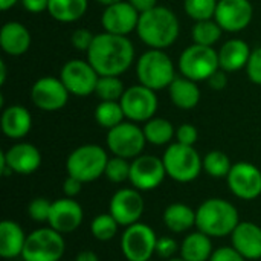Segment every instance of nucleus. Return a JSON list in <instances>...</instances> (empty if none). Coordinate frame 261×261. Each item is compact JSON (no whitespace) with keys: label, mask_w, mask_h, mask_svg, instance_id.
Masks as SVG:
<instances>
[{"label":"nucleus","mask_w":261,"mask_h":261,"mask_svg":"<svg viewBox=\"0 0 261 261\" xmlns=\"http://www.w3.org/2000/svg\"><path fill=\"white\" fill-rule=\"evenodd\" d=\"M119 102L125 118L132 122H147L158 110V98L154 90L142 84L125 89Z\"/></svg>","instance_id":"13"},{"label":"nucleus","mask_w":261,"mask_h":261,"mask_svg":"<svg viewBox=\"0 0 261 261\" xmlns=\"http://www.w3.org/2000/svg\"><path fill=\"white\" fill-rule=\"evenodd\" d=\"M84 220V211L81 205L72 197H61L52 202L49 216V226L60 234H70L76 231Z\"/></svg>","instance_id":"20"},{"label":"nucleus","mask_w":261,"mask_h":261,"mask_svg":"<svg viewBox=\"0 0 261 261\" xmlns=\"http://www.w3.org/2000/svg\"><path fill=\"white\" fill-rule=\"evenodd\" d=\"M17 2H18V0H0V8H2L3 11H8V9L12 8Z\"/></svg>","instance_id":"49"},{"label":"nucleus","mask_w":261,"mask_h":261,"mask_svg":"<svg viewBox=\"0 0 261 261\" xmlns=\"http://www.w3.org/2000/svg\"><path fill=\"white\" fill-rule=\"evenodd\" d=\"M50 210H52V200H49L46 197H35L31 200V203L28 206V214H29L31 220H34L37 223H47Z\"/></svg>","instance_id":"38"},{"label":"nucleus","mask_w":261,"mask_h":261,"mask_svg":"<svg viewBox=\"0 0 261 261\" xmlns=\"http://www.w3.org/2000/svg\"><path fill=\"white\" fill-rule=\"evenodd\" d=\"M231 246L246 260L261 258V226L254 222H240L231 234Z\"/></svg>","instance_id":"21"},{"label":"nucleus","mask_w":261,"mask_h":261,"mask_svg":"<svg viewBox=\"0 0 261 261\" xmlns=\"http://www.w3.org/2000/svg\"><path fill=\"white\" fill-rule=\"evenodd\" d=\"M60 80L75 96H89L95 93L99 75L89 61L69 60L60 72Z\"/></svg>","instance_id":"12"},{"label":"nucleus","mask_w":261,"mask_h":261,"mask_svg":"<svg viewBox=\"0 0 261 261\" xmlns=\"http://www.w3.org/2000/svg\"><path fill=\"white\" fill-rule=\"evenodd\" d=\"M246 73L254 84L261 86V46L251 52L249 61L246 64Z\"/></svg>","instance_id":"40"},{"label":"nucleus","mask_w":261,"mask_h":261,"mask_svg":"<svg viewBox=\"0 0 261 261\" xmlns=\"http://www.w3.org/2000/svg\"><path fill=\"white\" fill-rule=\"evenodd\" d=\"M167 176L179 184L196 180L203 170V159L194 147L179 142L170 144L162 156Z\"/></svg>","instance_id":"5"},{"label":"nucleus","mask_w":261,"mask_h":261,"mask_svg":"<svg viewBox=\"0 0 261 261\" xmlns=\"http://www.w3.org/2000/svg\"><path fill=\"white\" fill-rule=\"evenodd\" d=\"M217 3L219 0H184V8L194 21H203L214 18Z\"/></svg>","instance_id":"36"},{"label":"nucleus","mask_w":261,"mask_h":261,"mask_svg":"<svg viewBox=\"0 0 261 261\" xmlns=\"http://www.w3.org/2000/svg\"><path fill=\"white\" fill-rule=\"evenodd\" d=\"M214 252L211 237L202 231L190 232L180 243V257L187 261H210Z\"/></svg>","instance_id":"27"},{"label":"nucleus","mask_w":261,"mask_h":261,"mask_svg":"<svg viewBox=\"0 0 261 261\" xmlns=\"http://www.w3.org/2000/svg\"><path fill=\"white\" fill-rule=\"evenodd\" d=\"M5 80H6V66H5V63L2 61V76H0V83L5 84Z\"/></svg>","instance_id":"50"},{"label":"nucleus","mask_w":261,"mask_h":261,"mask_svg":"<svg viewBox=\"0 0 261 261\" xmlns=\"http://www.w3.org/2000/svg\"><path fill=\"white\" fill-rule=\"evenodd\" d=\"M226 73H228V72H225V70H222V69H219L217 72H214V73L210 76V80H208L210 87L214 89V90H223V89L228 86V75H226Z\"/></svg>","instance_id":"45"},{"label":"nucleus","mask_w":261,"mask_h":261,"mask_svg":"<svg viewBox=\"0 0 261 261\" xmlns=\"http://www.w3.org/2000/svg\"><path fill=\"white\" fill-rule=\"evenodd\" d=\"M158 236L147 223H135L124 228L121 236V251L127 261H148L156 254Z\"/></svg>","instance_id":"9"},{"label":"nucleus","mask_w":261,"mask_h":261,"mask_svg":"<svg viewBox=\"0 0 261 261\" xmlns=\"http://www.w3.org/2000/svg\"><path fill=\"white\" fill-rule=\"evenodd\" d=\"M0 46L5 54L20 57L31 46V34L20 21H8L0 29Z\"/></svg>","instance_id":"23"},{"label":"nucleus","mask_w":261,"mask_h":261,"mask_svg":"<svg viewBox=\"0 0 261 261\" xmlns=\"http://www.w3.org/2000/svg\"><path fill=\"white\" fill-rule=\"evenodd\" d=\"M139 15L141 14L135 9V6L130 2L122 0L110 6H106L101 17V24L106 32L127 37L130 32L136 31Z\"/></svg>","instance_id":"19"},{"label":"nucleus","mask_w":261,"mask_h":261,"mask_svg":"<svg viewBox=\"0 0 261 261\" xmlns=\"http://www.w3.org/2000/svg\"><path fill=\"white\" fill-rule=\"evenodd\" d=\"M170 98L173 104L180 110H191L194 109L200 101V89L196 84V81L190 78H176L170 87Z\"/></svg>","instance_id":"28"},{"label":"nucleus","mask_w":261,"mask_h":261,"mask_svg":"<svg viewBox=\"0 0 261 261\" xmlns=\"http://www.w3.org/2000/svg\"><path fill=\"white\" fill-rule=\"evenodd\" d=\"M119 223L110 213H104L96 216L90 223V232L98 242H110L116 237L119 231Z\"/></svg>","instance_id":"33"},{"label":"nucleus","mask_w":261,"mask_h":261,"mask_svg":"<svg viewBox=\"0 0 261 261\" xmlns=\"http://www.w3.org/2000/svg\"><path fill=\"white\" fill-rule=\"evenodd\" d=\"M107 151L96 144H86L75 148L66 161L67 176L80 179L83 184H90L104 176L107 162Z\"/></svg>","instance_id":"4"},{"label":"nucleus","mask_w":261,"mask_h":261,"mask_svg":"<svg viewBox=\"0 0 261 261\" xmlns=\"http://www.w3.org/2000/svg\"><path fill=\"white\" fill-rule=\"evenodd\" d=\"M89 8V0H49L47 12L61 23L80 20Z\"/></svg>","instance_id":"29"},{"label":"nucleus","mask_w":261,"mask_h":261,"mask_svg":"<svg viewBox=\"0 0 261 261\" xmlns=\"http://www.w3.org/2000/svg\"><path fill=\"white\" fill-rule=\"evenodd\" d=\"M66 251L63 234L47 228H38L28 234L24 249L21 252L23 261H61Z\"/></svg>","instance_id":"7"},{"label":"nucleus","mask_w":261,"mask_h":261,"mask_svg":"<svg viewBox=\"0 0 261 261\" xmlns=\"http://www.w3.org/2000/svg\"><path fill=\"white\" fill-rule=\"evenodd\" d=\"M145 139L151 145H167L176 136V130L173 124L165 118H151L142 127Z\"/></svg>","instance_id":"30"},{"label":"nucleus","mask_w":261,"mask_h":261,"mask_svg":"<svg viewBox=\"0 0 261 261\" xmlns=\"http://www.w3.org/2000/svg\"><path fill=\"white\" fill-rule=\"evenodd\" d=\"M162 220L168 231L174 234H184L196 226V211L185 203L176 202L165 208Z\"/></svg>","instance_id":"26"},{"label":"nucleus","mask_w":261,"mask_h":261,"mask_svg":"<svg viewBox=\"0 0 261 261\" xmlns=\"http://www.w3.org/2000/svg\"><path fill=\"white\" fill-rule=\"evenodd\" d=\"M125 92L119 76H99L95 93L101 101H121Z\"/></svg>","instance_id":"35"},{"label":"nucleus","mask_w":261,"mask_h":261,"mask_svg":"<svg viewBox=\"0 0 261 261\" xmlns=\"http://www.w3.org/2000/svg\"><path fill=\"white\" fill-rule=\"evenodd\" d=\"M28 236L23 228L12 220H3L0 223V257L12 260L21 257Z\"/></svg>","instance_id":"24"},{"label":"nucleus","mask_w":261,"mask_h":261,"mask_svg":"<svg viewBox=\"0 0 261 261\" xmlns=\"http://www.w3.org/2000/svg\"><path fill=\"white\" fill-rule=\"evenodd\" d=\"M93 40H95V35L89 29H84V28L73 31L70 35V43L73 44L75 49H78L81 52H87L90 49Z\"/></svg>","instance_id":"41"},{"label":"nucleus","mask_w":261,"mask_h":261,"mask_svg":"<svg viewBox=\"0 0 261 261\" xmlns=\"http://www.w3.org/2000/svg\"><path fill=\"white\" fill-rule=\"evenodd\" d=\"M75 261H99V257L93 252V251H81L78 255H76V258Z\"/></svg>","instance_id":"48"},{"label":"nucleus","mask_w":261,"mask_h":261,"mask_svg":"<svg viewBox=\"0 0 261 261\" xmlns=\"http://www.w3.org/2000/svg\"><path fill=\"white\" fill-rule=\"evenodd\" d=\"M136 73L139 84L154 92L170 87L176 80L174 64L162 49H150L142 54L136 63Z\"/></svg>","instance_id":"6"},{"label":"nucleus","mask_w":261,"mask_h":261,"mask_svg":"<svg viewBox=\"0 0 261 261\" xmlns=\"http://www.w3.org/2000/svg\"><path fill=\"white\" fill-rule=\"evenodd\" d=\"M128 2L135 6V9L139 14L147 12V11L153 9L154 6H158V0H128Z\"/></svg>","instance_id":"47"},{"label":"nucleus","mask_w":261,"mask_h":261,"mask_svg":"<svg viewBox=\"0 0 261 261\" xmlns=\"http://www.w3.org/2000/svg\"><path fill=\"white\" fill-rule=\"evenodd\" d=\"M180 251V246L177 245V242L168 236L159 237L158 243H156V255L162 260H170L174 258V255Z\"/></svg>","instance_id":"39"},{"label":"nucleus","mask_w":261,"mask_h":261,"mask_svg":"<svg viewBox=\"0 0 261 261\" xmlns=\"http://www.w3.org/2000/svg\"><path fill=\"white\" fill-rule=\"evenodd\" d=\"M135 60V47L125 35L101 32L87 50V61L99 76H121Z\"/></svg>","instance_id":"1"},{"label":"nucleus","mask_w":261,"mask_h":261,"mask_svg":"<svg viewBox=\"0 0 261 261\" xmlns=\"http://www.w3.org/2000/svg\"><path fill=\"white\" fill-rule=\"evenodd\" d=\"M176 139L179 144L194 147V144L199 139V132L193 124H182L176 130Z\"/></svg>","instance_id":"42"},{"label":"nucleus","mask_w":261,"mask_h":261,"mask_svg":"<svg viewBox=\"0 0 261 261\" xmlns=\"http://www.w3.org/2000/svg\"><path fill=\"white\" fill-rule=\"evenodd\" d=\"M148 261H154V260H148Z\"/></svg>","instance_id":"53"},{"label":"nucleus","mask_w":261,"mask_h":261,"mask_svg":"<svg viewBox=\"0 0 261 261\" xmlns=\"http://www.w3.org/2000/svg\"><path fill=\"white\" fill-rule=\"evenodd\" d=\"M210 261H248L236 248L232 246H222L214 249Z\"/></svg>","instance_id":"43"},{"label":"nucleus","mask_w":261,"mask_h":261,"mask_svg":"<svg viewBox=\"0 0 261 261\" xmlns=\"http://www.w3.org/2000/svg\"><path fill=\"white\" fill-rule=\"evenodd\" d=\"M165 177L167 171L162 158L153 154H141L132 161L128 182L138 191H153L162 185Z\"/></svg>","instance_id":"11"},{"label":"nucleus","mask_w":261,"mask_h":261,"mask_svg":"<svg viewBox=\"0 0 261 261\" xmlns=\"http://www.w3.org/2000/svg\"><path fill=\"white\" fill-rule=\"evenodd\" d=\"M239 223V211L226 199H206L196 210V228L211 239L231 237Z\"/></svg>","instance_id":"3"},{"label":"nucleus","mask_w":261,"mask_h":261,"mask_svg":"<svg viewBox=\"0 0 261 261\" xmlns=\"http://www.w3.org/2000/svg\"><path fill=\"white\" fill-rule=\"evenodd\" d=\"M226 184L237 199L255 200L261 196V170L251 162H237L232 165Z\"/></svg>","instance_id":"14"},{"label":"nucleus","mask_w":261,"mask_h":261,"mask_svg":"<svg viewBox=\"0 0 261 261\" xmlns=\"http://www.w3.org/2000/svg\"><path fill=\"white\" fill-rule=\"evenodd\" d=\"M130 165L132 162H128V159L113 156L107 162L104 176L107 177V180L113 184H122L130 179Z\"/></svg>","instance_id":"37"},{"label":"nucleus","mask_w":261,"mask_h":261,"mask_svg":"<svg viewBox=\"0 0 261 261\" xmlns=\"http://www.w3.org/2000/svg\"><path fill=\"white\" fill-rule=\"evenodd\" d=\"M145 211V203L141 191L136 188H122L116 191L109 205V213L116 219V222L127 228L141 220Z\"/></svg>","instance_id":"16"},{"label":"nucleus","mask_w":261,"mask_h":261,"mask_svg":"<svg viewBox=\"0 0 261 261\" xmlns=\"http://www.w3.org/2000/svg\"><path fill=\"white\" fill-rule=\"evenodd\" d=\"M232 165L229 156L220 150H213L203 158V171L214 179H226Z\"/></svg>","instance_id":"32"},{"label":"nucleus","mask_w":261,"mask_h":261,"mask_svg":"<svg viewBox=\"0 0 261 261\" xmlns=\"http://www.w3.org/2000/svg\"><path fill=\"white\" fill-rule=\"evenodd\" d=\"M254 8L249 0H219L214 20L226 32H240L252 21Z\"/></svg>","instance_id":"18"},{"label":"nucleus","mask_w":261,"mask_h":261,"mask_svg":"<svg viewBox=\"0 0 261 261\" xmlns=\"http://www.w3.org/2000/svg\"><path fill=\"white\" fill-rule=\"evenodd\" d=\"M83 185H84V184H83L80 179L72 177V176H67V177L64 179V182H63V191H64V196H66V197H72V199H75V197L81 193Z\"/></svg>","instance_id":"44"},{"label":"nucleus","mask_w":261,"mask_h":261,"mask_svg":"<svg viewBox=\"0 0 261 261\" xmlns=\"http://www.w3.org/2000/svg\"><path fill=\"white\" fill-rule=\"evenodd\" d=\"M124 118L125 115L119 101H101L95 109V121L107 130L124 122Z\"/></svg>","instance_id":"31"},{"label":"nucleus","mask_w":261,"mask_h":261,"mask_svg":"<svg viewBox=\"0 0 261 261\" xmlns=\"http://www.w3.org/2000/svg\"><path fill=\"white\" fill-rule=\"evenodd\" d=\"M2 132L9 139H23L32 127V116L23 106H9L2 113Z\"/></svg>","instance_id":"22"},{"label":"nucleus","mask_w":261,"mask_h":261,"mask_svg":"<svg viewBox=\"0 0 261 261\" xmlns=\"http://www.w3.org/2000/svg\"><path fill=\"white\" fill-rule=\"evenodd\" d=\"M96 2L101 3V5H104V6H110V5L118 3V2H122V0H96Z\"/></svg>","instance_id":"51"},{"label":"nucleus","mask_w":261,"mask_h":261,"mask_svg":"<svg viewBox=\"0 0 261 261\" xmlns=\"http://www.w3.org/2000/svg\"><path fill=\"white\" fill-rule=\"evenodd\" d=\"M251 52L252 50L245 40H240V38L228 40L219 50L220 69L225 72H237L246 67Z\"/></svg>","instance_id":"25"},{"label":"nucleus","mask_w":261,"mask_h":261,"mask_svg":"<svg viewBox=\"0 0 261 261\" xmlns=\"http://www.w3.org/2000/svg\"><path fill=\"white\" fill-rule=\"evenodd\" d=\"M167 261H187V260H184L182 257H174V258H170V260H167Z\"/></svg>","instance_id":"52"},{"label":"nucleus","mask_w":261,"mask_h":261,"mask_svg":"<svg viewBox=\"0 0 261 261\" xmlns=\"http://www.w3.org/2000/svg\"><path fill=\"white\" fill-rule=\"evenodd\" d=\"M222 31L223 29L213 18L203 20V21H196V24L193 26V31H191L193 41L196 44H202V46H213L222 37Z\"/></svg>","instance_id":"34"},{"label":"nucleus","mask_w":261,"mask_h":261,"mask_svg":"<svg viewBox=\"0 0 261 261\" xmlns=\"http://www.w3.org/2000/svg\"><path fill=\"white\" fill-rule=\"evenodd\" d=\"M179 20L167 6H154L139 15L136 32L142 43L151 49H165L179 37Z\"/></svg>","instance_id":"2"},{"label":"nucleus","mask_w":261,"mask_h":261,"mask_svg":"<svg viewBox=\"0 0 261 261\" xmlns=\"http://www.w3.org/2000/svg\"><path fill=\"white\" fill-rule=\"evenodd\" d=\"M21 5L24 6L26 11L32 14H40L43 11H47L49 0H21Z\"/></svg>","instance_id":"46"},{"label":"nucleus","mask_w":261,"mask_h":261,"mask_svg":"<svg viewBox=\"0 0 261 261\" xmlns=\"http://www.w3.org/2000/svg\"><path fill=\"white\" fill-rule=\"evenodd\" d=\"M107 148L113 156L124 159H135L142 154L147 139L144 130L135 122H121L109 130L106 138Z\"/></svg>","instance_id":"10"},{"label":"nucleus","mask_w":261,"mask_h":261,"mask_svg":"<svg viewBox=\"0 0 261 261\" xmlns=\"http://www.w3.org/2000/svg\"><path fill=\"white\" fill-rule=\"evenodd\" d=\"M220 69L219 52L213 46L191 44L179 57V70L185 78L193 81H208Z\"/></svg>","instance_id":"8"},{"label":"nucleus","mask_w":261,"mask_h":261,"mask_svg":"<svg viewBox=\"0 0 261 261\" xmlns=\"http://www.w3.org/2000/svg\"><path fill=\"white\" fill-rule=\"evenodd\" d=\"M69 90L63 84L60 78L43 76L37 80L31 89L32 102L44 112H57L61 110L69 99Z\"/></svg>","instance_id":"17"},{"label":"nucleus","mask_w":261,"mask_h":261,"mask_svg":"<svg viewBox=\"0 0 261 261\" xmlns=\"http://www.w3.org/2000/svg\"><path fill=\"white\" fill-rule=\"evenodd\" d=\"M2 173H15V174H32L41 165L40 150L29 142H18L9 147L0 154Z\"/></svg>","instance_id":"15"}]
</instances>
